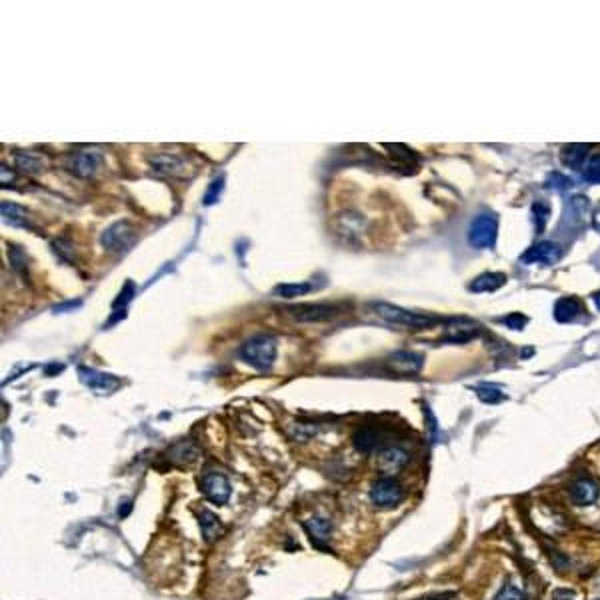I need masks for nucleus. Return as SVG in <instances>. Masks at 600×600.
Masks as SVG:
<instances>
[{
  "label": "nucleus",
  "instance_id": "20e7f679",
  "mask_svg": "<svg viewBox=\"0 0 600 600\" xmlns=\"http://www.w3.org/2000/svg\"><path fill=\"white\" fill-rule=\"evenodd\" d=\"M370 502L377 509H392L402 502L405 499V489L395 477H380L372 482L370 487Z\"/></svg>",
  "mask_w": 600,
  "mask_h": 600
},
{
  "label": "nucleus",
  "instance_id": "6ab92c4d",
  "mask_svg": "<svg viewBox=\"0 0 600 600\" xmlns=\"http://www.w3.org/2000/svg\"><path fill=\"white\" fill-rule=\"evenodd\" d=\"M352 444L358 452H372L380 444V432L375 427L358 428L352 437Z\"/></svg>",
  "mask_w": 600,
  "mask_h": 600
},
{
  "label": "nucleus",
  "instance_id": "dca6fc26",
  "mask_svg": "<svg viewBox=\"0 0 600 600\" xmlns=\"http://www.w3.org/2000/svg\"><path fill=\"white\" fill-rule=\"evenodd\" d=\"M196 517H198V524H200V530H203V537L206 542H214V540L223 537V522H220V519L214 512H210L208 509H200L196 512Z\"/></svg>",
  "mask_w": 600,
  "mask_h": 600
},
{
  "label": "nucleus",
  "instance_id": "c756f323",
  "mask_svg": "<svg viewBox=\"0 0 600 600\" xmlns=\"http://www.w3.org/2000/svg\"><path fill=\"white\" fill-rule=\"evenodd\" d=\"M549 216H550L549 204L542 203V200L532 204V220H534V226H537V230H539V233L544 228V226H546V223H549Z\"/></svg>",
  "mask_w": 600,
  "mask_h": 600
},
{
  "label": "nucleus",
  "instance_id": "cd10ccee",
  "mask_svg": "<svg viewBox=\"0 0 600 600\" xmlns=\"http://www.w3.org/2000/svg\"><path fill=\"white\" fill-rule=\"evenodd\" d=\"M338 233H342L348 238V236H355V234L360 233L362 228V218L358 214H342L338 218Z\"/></svg>",
  "mask_w": 600,
  "mask_h": 600
},
{
  "label": "nucleus",
  "instance_id": "f257e3e1",
  "mask_svg": "<svg viewBox=\"0 0 600 600\" xmlns=\"http://www.w3.org/2000/svg\"><path fill=\"white\" fill-rule=\"evenodd\" d=\"M240 358L260 372L270 370L276 360V338L270 335H255L243 342L238 350Z\"/></svg>",
  "mask_w": 600,
  "mask_h": 600
},
{
  "label": "nucleus",
  "instance_id": "f8f14e48",
  "mask_svg": "<svg viewBox=\"0 0 600 600\" xmlns=\"http://www.w3.org/2000/svg\"><path fill=\"white\" fill-rule=\"evenodd\" d=\"M562 256V248L552 240H542L539 245L530 246L524 255L520 256V260L524 265H554L559 263Z\"/></svg>",
  "mask_w": 600,
  "mask_h": 600
},
{
  "label": "nucleus",
  "instance_id": "4468645a",
  "mask_svg": "<svg viewBox=\"0 0 600 600\" xmlns=\"http://www.w3.org/2000/svg\"><path fill=\"white\" fill-rule=\"evenodd\" d=\"M302 527H305L308 539H310V542L315 544L316 549L330 550L328 549V539H330V534H332V520L325 519V517H316L315 514V517L306 519L305 522H302Z\"/></svg>",
  "mask_w": 600,
  "mask_h": 600
},
{
  "label": "nucleus",
  "instance_id": "58836bf2",
  "mask_svg": "<svg viewBox=\"0 0 600 600\" xmlns=\"http://www.w3.org/2000/svg\"><path fill=\"white\" fill-rule=\"evenodd\" d=\"M131 510H133V502H131V500H124L123 504L118 507V517H121V519L128 517V514H131Z\"/></svg>",
  "mask_w": 600,
  "mask_h": 600
},
{
  "label": "nucleus",
  "instance_id": "1a4fd4ad",
  "mask_svg": "<svg viewBox=\"0 0 600 600\" xmlns=\"http://www.w3.org/2000/svg\"><path fill=\"white\" fill-rule=\"evenodd\" d=\"M478 335H480V326L474 320L458 316V318H450L447 322L442 340L454 342V345H462V342H468V340L477 338Z\"/></svg>",
  "mask_w": 600,
  "mask_h": 600
},
{
  "label": "nucleus",
  "instance_id": "4be33fe9",
  "mask_svg": "<svg viewBox=\"0 0 600 600\" xmlns=\"http://www.w3.org/2000/svg\"><path fill=\"white\" fill-rule=\"evenodd\" d=\"M196 457H198V448L194 447L190 440H180V442L173 444L171 450H168V458L173 462H176V464H188Z\"/></svg>",
  "mask_w": 600,
  "mask_h": 600
},
{
  "label": "nucleus",
  "instance_id": "f704fd0d",
  "mask_svg": "<svg viewBox=\"0 0 600 600\" xmlns=\"http://www.w3.org/2000/svg\"><path fill=\"white\" fill-rule=\"evenodd\" d=\"M500 322H502V325H507L509 328H512V330H522V326L529 322V318H527V316H522L520 312H512V315L500 318Z\"/></svg>",
  "mask_w": 600,
  "mask_h": 600
},
{
  "label": "nucleus",
  "instance_id": "6e6552de",
  "mask_svg": "<svg viewBox=\"0 0 600 600\" xmlns=\"http://www.w3.org/2000/svg\"><path fill=\"white\" fill-rule=\"evenodd\" d=\"M200 490L214 504H226L230 499V482L223 472H204L200 478Z\"/></svg>",
  "mask_w": 600,
  "mask_h": 600
},
{
  "label": "nucleus",
  "instance_id": "5701e85b",
  "mask_svg": "<svg viewBox=\"0 0 600 600\" xmlns=\"http://www.w3.org/2000/svg\"><path fill=\"white\" fill-rule=\"evenodd\" d=\"M0 210H2V220L6 224L19 226V228L29 226V213H26L22 206H19V204L6 203V200H4L2 206H0Z\"/></svg>",
  "mask_w": 600,
  "mask_h": 600
},
{
  "label": "nucleus",
  "instance_id": "c85d7f7f",
  "mask_svg": "<svg viewBox=\"0 0 600 600\" xmlns=\"http://www.w3.org/2000/svg\"><path fill=\"white\" fill-rule=\"evenodd\" d=\"M524 599H527L524 589L519 586L517 582H512V580L504 582V584H502V589L499 590V594L494 596V600H524Z\"/></svg>",
  "mask_w": 600,
  "mask_h": 600
},
{
  "label": "nucleus",
  "instance_id": "72a5a7b5",
  "mask_svg": "<svg viewBox=\"0 0 600 600\" xmlns=\"http://www.w3.org/2000/svg\"><path fill=\"white\" fill-rule=\"evenodd\" d=\"M569 186H572V180H570L569 176H564V174L552 173L549 174V178H546V188H552V190L562 193V190H566Z\"/></svg>",
  "mask_w": 600,
  "mask_h": 600
},
{
  "label": "nucleus",
  "instance_id": "7c9ffc66",
  "mask_svg": "<svg viewBox=\"0 0 600 600\" xmlns=\"http://www.w3.org/2000/svg\"><path fill=\"white\" fill-rule=\"evenodd\" d=\"M582 176H584V180H589V183L600 184V154L590 156L589 163L584 164Z\"/></svg>",
  "mask_w": 600,
  "mask_h": 600
},
{
  "label": "nucleus",
  "instance_id": "ea45409f",
  "mask_svg": "<svg viewBox=\"0 0 600 600\" xmlns=\"http://www.w3.org/2000/svg\"><path fill=\"white\" fill-rule=\"evenodd\" d=\"M592 226L596 228L600 233V206L596 208V213H594V216H592Z\"/></svg>",
  "mask_w": 600,
  "mask_h": 600
},
{
  "label": "nucleus",
  "instance_id": "2f4dec72",
  "mask_svg": "<svg viewBox=\"0 0 600 600\" xmlns=\"http://www.w3.org/2000/svg\"><path fill=\"white\" fill-rule=\"evenodd\" d=\"M9 260H11V266L16 273H21V275L26 273V253H24V248H21V246H11V250H9Z\"/></svg>",
  "mask_w": 600,
  "mask_h": 600
},
{
  "label": "nucleus",
  "instance_id": "39448f33",
  "mask_svg": "<svg viewBox=\"0 0 600 600\" xmlns=\"http://www.w3.org/2000/svg\"><path fill=\"white\" fill-rule=\"evenodd\" d=\"M499 234V220L492 213H480L470 223L468 228V243L474 248H492Z\"/></svg>",
  "mask_w": 600,
  "mask_h": 600
},
{
  "label": "nucleus",
  "instance_id": "7ed1b4c3",
  "mask_svg": "<svg viewBox=\"0 0 600 600\" xmlns=\"http://www.w3.org/2000/svg\"><path fill=\"white\" fill-rule=\"evenodd\" d=\"M138 240V230L134 228L128 220L111 224L104 233L101 234V245L104 250H108L112 255H124L134 246Z\"/></svg>",
  "mask_w": 600,
  "mask_h": 600
},
{
  "label": "nucleus",
  "instance_id": "a19ab883",
  "mask_svg": "<svg viewBox=\"0 0 600 600\" xmlns=\"http://www.w3.org/2000/svg\"><path fill=\"white\" fill-rule=\"evenodd\" d=\"M592 298H594V305H596V308L600 310V293H596V295L592 296Z\"/></svg>",
  "mask_w": 600,
  "mask_h": 600
},
{
  "label": "nucleus",
  "instance_id": "ddd939ff",
  "mask_svg": "<svg viewBox=\"0 0 600 600\" xmlns=\"http://www.w3.org/2000/svg\"><path fill=\"white\" fill-rule=\"evenodd\" d=\"M570 499L576 507H590L594 504L600 497V487L594 478L590 477H579L576 480H572L570 484Z\"/></svg>",
  "mask_w": 600,
  "mask_h": 600
},
{
  "label": "nucleus",
  "instance_id": "a878e982",
  "mask_svg": "<svg viewBox=\"0 0 600 600\" xmlns=\"http://www.w3.org/2000/svg\"><path fill=\"white\" fill-rule=\"evenodd\" d=\"M474 392H477V397L484 402V405H499V402H502L504 398H507V395L500 390L499 387H494V385H478L477 388H474Z\"/></svg>",
  "mask_w": 600,
  "mask_h": 600
},
{
  "label": "nucleus",
  "instance_id": "473e14b6",
  "mask_svg": "<svg viewBox=\"0 0 600 600\" xmlns=\"http://www.w3.org/2000/svg\"><path fill=\"white\" fill-rule=\"evenodd\" d=\"M52 250H54V255L59 256L61 260H64V263H72V260H74V246H72L68 240H64V238L54 240V243H52Z\"/></svg>",
  "mask_w": 600,
  "mask_h": 600
},
{
  "label": "nucleus",
  "instance_id": "aec40b11",
  "mask_svg": "<svg viewBox=\"0 0 600 600\" xmlns=\"http://www.w3.org/2000/svg\"><path fill=\"white\" fill-rule=\"evenodd\" d=\"M14 164H16V168H19V171H22V173H26V174L42 173V171L46 168V161H44V156L29 153V151L14 154Z\"/></svg>",
  "mask_w": 600,
  "mask_h": 600
},
{
  "label": "nucleus",
  "instance_id": "e433bc0d",
  "mask_svg": "<svg viewBox=\"0 0 600 600\" xmlns=\"http://www.w3.org/2000/svg\"><path fill=\"white\" fill-rule=\"evenodd\" d=\"M223 183L224 178L220 176L218 180H214L213 186L208 188V193H206V196H204V204H213L216 198H218V194H220V190H223Z\"/></svg>",
  "mask_w": 600,
  "mask_h": 600
},
{
  "label": "nucleus",
  "instance_id": "b1692460",
  "mask_svg": "<svg viewBox=\"0 0 600 600\" xmlns=\"http://www.w3.org/2000/svg\"><path fill=\"white\" fill-rule=\"evenodd\" d=\"M590 146L589 144H570L564 148L562 154V163L569 164L572 168H580L584 164V158L589 156Z\"/></svg>",
  "mask_w": 600,
  "mask_h": 600
},
{
  "label": "nucleus",
  "instance_id": "f03ea898",
  "mask_svg": "<svg viewBox=\"0 0 600 600\" xmlns=\"http://www.w3.org/2000/svg\"><path fill=\"white\" fill-rule=\"evenodd\" d=\"M372 308H375L377 315L380 316V318H385L387 322L408 326V328H427V326H432L434 322L440 320V318L434 315L415 312V310H407V308H400V306L397 305H388V302H375Z\"/></svg>",
  "mask_w": 600,
  "mask_h": 600
},
{
  "label": "nucleus",
  "instance_id": "9b49d317",
  "mask_svg": "<svg viewBox=\"0 0 600 600\" xmlns=\"http://www.w3.org/2000/svg\"><path fill=\"white\" fill-rule=\"evenodd\" d=\"M148 163H151V166H153V171L156 174L174 176V178H183V176H186V168H188V163L184 161L183 156L171 153L153 154V156L148 158Z\"/></svg>",
  "mask_w": 600,
  "mask_h": 600
},
{
  "label": "nucleus",
  "instance_id": "9d476101",
  "mask_svg": "<svg viewBox=\"0 0 600 600\" xmlns=\"http://www.w3.org/2000/svg\"><path fill=\"white\" fill-rule=\"evenodd\" d=\"M78 377L84 387H88L98 395H111L116 388L121 387V380L114 375H106V372H98L94 368L81 367L78 368Z\"/></svg>",
  "mask_w": 600,
  "mask_h": 600
},
{
  "label": "nucleus",
  "instance_id": "79ce46f5",
  "mask_svg": "<svg viewBox=\"0 0 600 600\" xmlns=\"http://www.w3.org/2000/svg\"><path fill=\"white\" fill-rule=\"evenodd\" d=\"M596 600H600V599H596Z\"/></svg>",
  "mask_w": 600,
  "mask_h": 600
},
{
  "label": "nucleus",
  "instance_id": "2eb2a0df",
  "mask_svg": "<svg viewBox=\"0 0 600 600\" xmlns=\"http://www.w3.org/2000/svg\"><path fill=\"white\" fill-rule=\"evenodd\" d=\"M424 365V356L412 350H398L388 358V367L398 375H415Z\"/></svg>",
  "mask_w": 600,
  "mask_h": 600
},
{
  "label": "nucleus",
  "instance_id": "412c9836",
  "mask_svg": "<svg viewBox=\"0 0 600 600\" xmlns=\"http://www.w3.org/2000/svg\"><path fill=\"white\" fill-rule=\"evenodd\" d=\"M504 283H507V276L504 275H500V273H484V275L477 276L468 288L472 293H492V290H499Z\"/></svg>",
  "mask_w": 600,
  "mask_h": 600
},
{
  "label": "nucleus",
  "instance_id": "423d86ee",
  "mask_svg": "<svg viewBox=\"0 0 600 600\" xmlns=\"http://www.w3.org/2000/svg\"><path fill=\"white\" fill-rule=\"evenodd\" d=\"M285 312L298 322H326L340 315V306L335 302H312V305L285 306Z\"/></svg>",
  "mask_w": 600,
  "mask_h": 600
},
{
  "label": "nucleus",
  "instance_id": "c9c22d12",
  "mask_svg": "<svg viewBox=\"0 0 600 600\" xmlns=\"http://www.w3.org/2000/svg\"><path fill=\"white\" fill-rule=\"evenodd\" d=\"M549 559H550V562L554 564V569L564 570V569H569V566H570L569 556H566L564 552H560V550H556V549H549Z\"/></svg>",
  "mask_w": 600,
  "mask_h": 600
},
{
  "label": "nucleus",
  "instance_id": "0eeeda50",
  "mask_svg": "<svg viewBox=\"0 0 600 600\" xmlns=\"http://www.w3.org/2000/svg\"><path fill=\"white\" fill-rule=\"evenodd\" d=\"M102 156L96 151H78V153H71L64 158V166L66 171H71L72 174L81 176V178H88L92 174L101 168Z\"/></svg>",
  "mask_w": 600,
  "mask_h": 600
},
{
  "label": "nucleus",
  "instance_id": "bb28decb",
  "mask_svg": "<svg viewBox=\"0 0 600 600\" xmlns=\"http://www.w3.org/2000/svg\"><path fill=\"white\" fill-rule=\"evenodd\" d=\"M315 288L312 283H296V285H278L275 288L276 296L283 298H295V296H305L306 293H310Z\"/></svg>",
  "mask_w": 600,
  "mask_h": 600
},
{
  "label": "nucleus",
  "instance_id": "f3484780",
  "mask_svg": "<svg viewBox=\"0 0 600 600\" xmlns=\"http://www.w3.org/2000/svg\"><path fill=\"white\" fill-rule=\"evenodd\" d=\"M582 312V302L574 296H564L554 305V318L559 322H572Z\"/></svg>",
  "mask_w": 600,
  "mask_h": 600
},
{
  "label": "nucleus",
  "instance_id": "393cba45",
  "mask_svg": "<svg viewBox=\"0 0 600 600\" xmlns=\"http://www.w3.org/2000/svg\"><path fill=\"white\" fill-rule=\"evenodd\" d=\"M286 432L296 442H306V440H310L318 432V427L312 424V422H290L286 427Z\"/></svg>",
  "mask_w": 600,
  "mask_h": 600
},
{
  "label": "nucleus",
  "instance_id": "4c0bfd02",
  "mask_svg": "<svg viewBox=\"0 0 600 600\" xmlns=\"http://www.w3.org/2000/svg\"><path fill=\"white\" fill-rule=\"evenodd\" d=\"M554 600H576V594H574V590H566V589H560L554 592V596H552Z\"/></svg>",
  "mask_w": 600,
  "mask_h": 600
},
{
  "label": "nucleus",
  "instance_id": "a211bd4d",
  "mask_svg": "<svg viewBox=\"0 0 600 600\" xmlns=\"http://www.w3.org/2000/svg\"><path fill=\"white\" fill-rule=\"evenodd\" d=\"M408 462V454L402 450V448L392 447L387 448L380 452L378 457V468L385 470V472H395L398 468H402Z\"/></svg>",
  "mask_w": 600,
  "mask_h": 600
}]
</instances>
